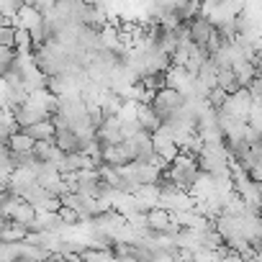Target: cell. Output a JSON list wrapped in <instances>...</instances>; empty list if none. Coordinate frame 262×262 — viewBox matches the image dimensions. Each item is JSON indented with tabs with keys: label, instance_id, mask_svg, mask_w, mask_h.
I'll return each instance as SVG.
<instances>
[{
	"label": "cell",
	"instance_id": "1",
	"mask_svg": "<svg viewBox=\"0 0 262 262\" xmlns=\"http://www.w3.org/2000/svg\"><path fill=\"white\" fill-rule=\"evenodd\" d=\"M149 108L155 111V116H157V121H160V126H170L185 108H188V98L180 93V90H175V88H162V90H157L155 95H152V100H149Z\"/></svg>",
	"mask_w": 262,
	"mask_h": 262
},
{
	"label": "cell",
	"instance_id": "2",
	"mask_svg": "<svg viewBox=\"0 0 262 262\" xmlns=\"http://www.w3.org/2000/svg\"><path fill=\"white\" fill-rule=\"evenodd\" d=\"M95 139L100 142V147H113L123 142V131H121V118L118 116H103L98 131H95Z\"/></svg>",
	"mask_w": 262,
	"mask_h": 262
},
{
	"label": "cell",
	"instance_id": "3",
	"mask_svg": "<svg viewBox=\"0 0 262 262\" xmlns=\"http://www.w3.org/2000/svg\"><path fill=\"white\" fill-rule=\"evenodd\" d=\"M152 144H155V152H157V157H160L162 162H172V160L180 155L178 142L172 139V134H170L165 126H160L155 134H152Z\"/></svg>",
	"mask_w": 262,
	"mask_h": 262
},
{
	"label": "cell",
	"instance_id": "4",
	"mask_svg": "<svg viewBox=\"0 0 262 262\" xmlns=\"http://www.w3.org/2000/svg\"><path fill=\"white\" fill-rule=\"evenodd\" d=\"M216 24L208 18V16H195L193 21H188V31H190V41L195 47H206L211 34H213Z\"/></svg>",
	"mask_w": 262,
	"mask_h": 262
},
{
	"label": "cell",
	"instance_id": "5",
	"mask_svg": "<svg viewBox=\"0 0 262 262\" xmlns=\"http://www.w3.org/2000/svg\"><path fill=\"white\" fill-rule=\"evenodd\" d=\"M13 118H16L18 128H29V126L39 123V121H47L49 116H47L39 105H34L31 100H26V103H21L18 108H13Z\"/></svg>",
	"mask_w": 262,
	"mask_h": 262
},
{
	"label": "cell",
	"instance_id": "6",
	"mask_svg": "<svg viewBox=\"0 0 262 262\" xmlns=\"http://www.w3.org/2000/svg\"><path fill=\"white\" fill-rule=\"evenodd\" d=\"M54 147L62 149L64 155H72V152H82L85 149V142L80 139V134H77L75 128H57Z\"/></svg>",
	"mask_w": 262,
	"mask_h": 262
},
{
	"label": "cell",
	"instance_id": "7",
	"mask_svg": "<svg viewBox=\"0 0 262 262\" xmlns=\"http://www.w3.org/2000/svg\"><path fill=\"white\" fill-rule=\"evenodd\" d=\"M41 24H44V13H39L34 6H24V8L18 11V16L11 21L13 29H29V31L39 29Z\"/></svg>",
	"mask_w": 262,
	"mask_h": 262
},
{
	"label": "cell",
	"instance_id": "8",
	"mask_svg": "<svg viewBox=\"0 0 262 262\" xmlns=\"http://www.w3.org/2000/svg\"><path fill=\"white\" fill-rule=\"evenodd\" d=\"M26 236H29V226H24L13 219H6L3 224H0V242L16 244V242H24Z\"/></svg>",
	"mask_w": 262,
	"mask_h": 262
},
{
	"label": "cell",
	"instance_id": "9",
	"mask_svg": "<svg viewBox=\"0 0 262 262\" xmlns=\"http://www.w3.org/2000/svg\"><path fill=\"white\" fill-rule=\"evenodd\" d=\"M21 131H26L34 142H54L57 126L52 123V118H47V121H39V123H34V126H29V128H21Z\"/></svg>",
	"mask_w": 262,
	"mask_h": 262
},
{
	"label": "cell",
	"instance_id": "10",
	"mask_svg": "<svg viewBox=\"0 0 262 262\" xmlns=\"http://www.w3.org/2000/svg\"><path fill=\"white\" fill-rule=\"evenodd\" d=\"M216 88H219V90H224L226 95H234V93H239V90H242V82L236 80L234 70H231V67H226V70H219V72H216Z\"/></svg>",
	"mask_w": 262,
	"mask_h": 262
},
{
	"label": "cell",
	"instance_id": "11",
	"mask_svg": "<svg viewBox=\"0 0 262 262\" xmlns=\"http://www.w3.org/2000/svg\"><path fill=\"white\" fill-rule=\"evenodd\" d=\"M137 121L142 123V128L147 131V134H155V131L160 128V121H157L155 111L149 108V103H139L137 105Z\"/></svg>",
	"mask_w": 262,
	"mask_h": 262
},
{
	"label": "cell",
	"instance_id": "12",
	"mask_svg": "<svg viewBox=\"0 0 262 262\" xmlns=\"http://www.w3.org/2000/svg\"><path fill=\"white\" fill-rule=\"evenodd\" d=\"M34 147H36V142L26 134V131H21V128L8 139V149L11 152H34Z\"/></svg>",
	"mask_w": 262,
	"mask_h": 262
},
{
	"label": "cell",
	"instance_id": "13",
	"mask_svg": "<svg viewBox=\"0 0 262 262\" xmlns=\"http://www.w3.org/2000/svg\"><path fill=\"white\" fill-rule=\"evenodd\" d=\"M13 49L18 54L34 52V39H31V31L29 29H16V34H13Z\"/></svg>",
	"mask_w": 262,
	"mask_h": 262
},
{
	"label": "cell",
	"instance_id": "14",
	"mask_svg": "<svg viewBox=\"0 0 262 262\" xmlns=\"http://www.w3.org/2000/svg\"><path fill=\"white\" fill-rule=\"evenodd\" d=\"M24 8V3L21 0H0V16H3L8 24L18 16V11Z\"/></svg>",
	"mask_w": 262,
	"mask_h": 262
},
{
	"label": "cell",
	"instance_id": "15",
	"mask_svg": "<svg viewBox=\"0 0 262 262\" xmlns=\"http://www.w3.org/2000/svg\"><path fill=\"white\" fill-rule=\"evenodd\" d=\"M16 59V49L13 47H0V77L8 72V67L13 64Z\"/></svg>",
	"mask_w": 262,
	"mask_h": 262
},
{
	"label": "cell",
	"instance_id": "16",
	"mask_svg": "<svg viewBox=\"0 0 262 262\" xmlns=\"http://www.w3.org/2000/svg\"><path fill=\"white\" fill-rule=\"evenodd\" d=\"M13 34H16V29L11 24L0 26V47H13Z\"/></svg>",
	"mask_w": 262,
	"mask_h": 262
},
{
	"label": "cell",
	"instance_id": "17",
	"mask_svg": "<svg viewBox=\"0 0 262 262\" xmlns=\"http://www.w3.org/2000/svg\"><path fill=\"white\" fill-rule=\"evenodd\" d=\"M57 3H59V0H34V8H36L39 13L49 16V13L57 8Z\"/></svg>",
	"mask_w": 262,
	"mask_h": 262
},
{
	"label": "cell",
	"instance_id": "18",
	"mask_svg": "<svg viewBox=\"0 0 262 262\" xmlns=\"http://www.w3.org/2000/svg\"><path fill=\"white\" fill-rule=\"evenodd\" d=\"M21 3H24V6H34V0H21Z\"/></svg>",
	"mask_w": 262,
	"mask_h": 262
},
{
	"label": "cell",
	"instance_id": "19",
	"mask_svg": "<svg viewBox=\"0 0 262 262\" xmlns=\"http://www.w3.org/2000/svg\"><path fill=\"white\" fill-rule=\"evenodd\" d=\"M64 3H82V0H64Z\"/></svg>",
	"mask_w": 262,
	"mask_h": 262
}]
</instances>
